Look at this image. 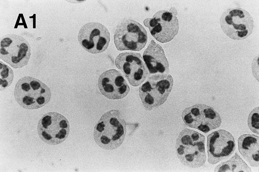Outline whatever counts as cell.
I'll use <instances>...</instances> for the list:
<instances>
[{"instance_id": "obj_1", "label": "cell", "mask_w": 259, "mask_h": 172, "mask_svg": "<svg viewBox=\"0 0 259 172\" xmlns=\"http://www.w3.org/2000/svg\"><path fill=\"white\" fill-rule=\"evenodd\" d=\"M126 133V123L118 110L112 109L104 113L96 124L94 139L101 148L112 150L123 143Z\"/></svg>"}, {"instance_id": "obj_2", "label": "cell", "mask_w": 259, "mask_h": 172, "mask_svg": "<svg viewBox=\"0 0 259 172\" xmlns=\"http://www.w3.org/2000/svg\"><path fill=\"white\" fill-rule=\"evenodd\" d=\"M204 135L195 130L183 129L176 139V152L180 162L191 168H198L206 160Z\"/></svg>"}, {"instance_id": "obj_3", "label": "cell", "mask_w": 259, "mask_h": 172, "mask_svg": "<svg viewBox=\"0 0 259 172\" xmlns=\"http://www.w3.org/2000/svg\"><path fill=\"white\" fill-rule=\"evenodd\" d=\"M14 96L17 102L26 109H36L50 100V88L41 81L31 77L20 79L15 85Z\"/></svg>"}, {"instance_id": "obj_4", "label": "cell", "mask_w": 259, "mask_h": 172, "mask_svg": "<svg viewBox=\"0 0 259 172\" xmlns=\"http://www.w3.org/2000/svg\"><path fill=\"white\" fill-rule=\"evenodd\" d=\"M173 86V79L169 74L149 76L139 88L141 102L147 110L158 107L167 100Z\"/></svg>"}, {"instance_id": "obj_5", "label": "cell", "mask_w": 259, "mask_h": 172, "mask_svg": "<svg viewBox=\"0 0 259 172\" xmlns=\"http://www.w3.org/2000/svg\"><path fill=\"white\" fill-rule=\"evenodd\" d=\"M114 40L116 48L119 51H140L147 43V33L137 21L125 19L117 25Z\"/></svg>"}, {"instance_id": "obj_6", "label": "cell", "mask_w": 259, "mask_h": 172, "mask_svg": "<svg viewBox=\"0 0 259 172\" xmlns=\"http://www.w3.org/2000/svg\"><path fill=\"white\" fill-rule=\"evenodd\" d=\"M221 27L224 33L234 40H243L253 32L254 22L250 13L240 7L229 8L222 14Z\"/></svg>"}, {"instance_id": "obj_7", "label": "cell", "mask_w": 259, "mask_h": 172, "mask_svg": "<svg viewBox=\"0 0 259 172\" xmlns=\"http://www.w3.org/2000/svg\"><path fill=\"white\" fill-rule=\"evenodd\" d=\"M37 132L40 139L50 145H56L63 142L70 132L68 119L56 112L44 114L37 125Z\"/></svg>"}, {"instance_id": "obj_8", "label": "cell", "mask_w": 259, "mask_h": 172, "mask_svg": "<svg viewBox=\"0 0 259 172\" xmlns=\"http://www.w3.org/2000/svg\"><path fill=\"white\" fill-rule=\"evenodd\" d=\"M181 116L185 125L204 133L219 127L222 123L219 113L205 104L197 103L186 108Z\"/></svg>"}, {"instance_id": "obj_9", "label": "cell", "mask_w": 259, "mask_h": 172, "mask_svg": "<svg viewBox=\"0 0 259 172\" xmlns=\"http://www.w3.org/2000/svg\"><path fill=\"white\" fill-rule=\"evenodd\" d=\"M31 56L28 41L13 34L5 35L0 40V58L14 68L26 66Z\"/></svg>"}, {"instance_id": "obj_10", "label": "cell", "mask_w": 259, "mask_h": 172, "mask_svg": "<svg viewBox=\"0 0 259 172\" xmlns=\"http://www.w3.org/2000/svg\"><path fill=\"white\" fill-rule=\"evenodd\" d=\"M177 14L173 11L160 10L152 17L144 19L143 23L157 41L166 43L172 40L178 32Z\"/></svg>"}, {"instance_id": "obj_11", "label": "cell", "mask_w": 259, "mask_h": 172, "mask_svg": "<svg viewBox=\"0 0 259 172\" xmlns=\"http://www.w3.org/2000/svg\"><path fill=\"white\" fill-rule=\"evenodd\" d=\"M78 39L80 45L86 51L98 54L105 51L108 47L110 33L102 24L90 22L81 28Z\"/></svg>"}, {"instance_id": "obj_12", "label": "cell", "mask_w": 259, "mask_h": 172, "mask_svg": "<svg viewBox=\"0 0 259 172\" xmlns=\"http://www.w3.org/2000/svg\"><path fill=\"white\" fill-rule=\"evenodd\" d=\"M207 145L208 161L212 165L228 159L236 149L234 137L224 129L214 131L208 135Z\"/></svg>"}, {"instance_id": "obj_13", "label": "cell", "mask_w": 259, "mask_h": 172, "mask_svg": "<svg viewBox=\"0 0 259 172\" xmlns=\"http://www.w3.org/2000/svg\"><path fill=\"white\" fill-rule=\"evenodd\" d=\"M115 64L133 86H139L148 76V69L139 53H120L116 59Z\"/></svg>"}, {"instance_id": "obj_14", "label": "cell", "mask_w": 259, "mask_h": 172, "mask_svg": "<svg viewBox=\"0 0 259 172\" xmlns=\"http://www.w3.org/2000/svg\"><path fill=\"white\" fill-rule=\"evenodd\" d=\"M98 86L102 94L110 99L123 98L130 90L123 75L115 69L104 72L99 78Z\"/></svg>"}, {"instance_id": "obj_15", "label": "cell", "mask_w": 259, "mask_h": 172, "mask_svg": "<svg viewBox=\"0 0 259 172\" xmlns=\"http://www.w3.org/2000/svg\"><path fill=\"white\" fill-rule=\"evenodd\" d=\"M143 59L151 74H168L169 64L162 47L151 40L143 54Z\"/></svg>"}, {"instance_id": "obj_16", "label": "cell", "mask_w": 259, "mask_h": 172, "mask_svg": "<svg viewBox=\"0 0 259 172\" xmlns=\"http://www.w3.org/2000/svg\"><path fill=\"white\" fill-rule=\"evenodd\" d=\"M238 148L242 156L254 167L259 165V137L258 136L245 134L242 135L238 139Z\"/></svg>"}, {"instance_id": "obj_17", "label": "cell", "mask_w": 259, "mask_h": 172, "mask_svg": "<svg viewBox=\"0 0 259 172\" xmlns=\"http://www.w3.org/2000/svg\"><path fill=\"white\" fill-rule=\"evenodd\" d=\"M215 172H252L251 168L237 154H235L229 160L218 165L215 169Z\"/></svg>"}, {"instance_id": "obj_18", "label": "cell", "mask_w": 259, "mask_h": 172, "mask_svg": "<svg viewBox=\"0 0 259 172\" xmlns=\"http://www.w3.org/2000/svg\"><path fill=\"white\" fill-rule=\"evenodd\" d=\"M14 78L13 70L4 63L0 62V90L8 87Z\"/></svg>"}, {"instance_id": "obj_19", "label": "cell", "mask_w": 259, "mask_h": 172, "mask_svg": "<svg viewBox=\"0 0 259 172\" xmlns=\"http://www.w3.org/2000/svg\"><path fill=\"white\" fill-rule=\"evenodd\" d=\"M248 125L253 132L259 133V106L254 108L249 114L248 119Z\"/></svg>"}]
</instances>
